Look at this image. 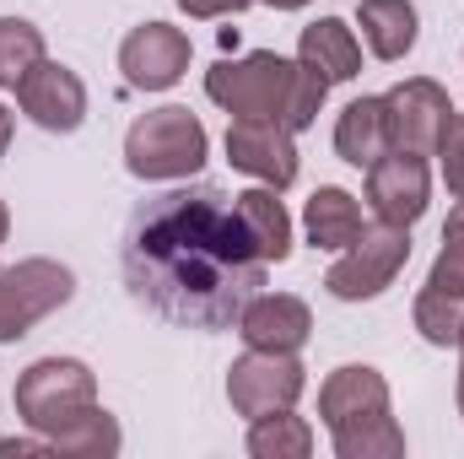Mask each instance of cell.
Masks as SVG:
<instances>
[{"label": "cell", "mask_w": 464, "mask_h": 459, "mask_svg": "<svg viewBox=\"0 0 464 459\" xmlns=\"http://www.w3.org/2000/svg\"><path fill=\"white\" fill-rule=\"evenodd\" d=\"M130 298L179 330H232L265 287V259L217 184H184L130 211L119 243Z\"/></svg>", "instance_id": "obj_1"}, {"label": "cell", "mask_w": 464, "mask_h": 459, "mask_svg": "<svg viewBox=\"0 0 464 459\" xmlns=\"http://www.w3.org/2000/svg\"><path fill=\"white\" fill-rule=\"evenodd\" d=\"M206 98L232 119H281L292 135H303L324 109L330 82L276 49H254L237 60H217L206 71Z\"/></svg>", "instance_id": "obj_2"}, {"label": "cell", "mask_w": 464, "mask_h": 459, "mask_svg": "<svg viewBox=\"0 0 464 459\" xmlns=\"http://www.w3.org/2000/svg\"><path fill=\"white\" fill-rule=\"evenodd\" d=\"M319 416L341 459H400L405 427L394 422L389 378L367 362H346L319 384Z\"/></svg>", "instance_id": "obj_3"}, {"label": "cell", "mask_w": 464, "mask_h": 459, "mask_svg": "<svg viewBox=\"0 0 464 459\" xmlns=\"http://www.w3.org/2000/svg\"><path fill=\"white\" fill-rule=\"evenodd\" d=\"M211 157V135L200 114L168 103V109H151L124 130V168L146 184H179V179H195Z\"/></svg>", "instance_id": "obj_4"}, {"label": "cell", "mask_w": 464, "mask_h": 459, "mask_svg": "<svg viewBox=\"0 0 464 459\" xmlns=\"http://www.w3.org/2000/svg\"><path fill=\"white\" fill-rule=\"evenodd\" d=\"M11 400H16L22 427L49 444V438H60L71 422H82L98 405V373L82 356H38L33 367L16 373Z\"/></svg>", "instance_id": "obj_5"}, {"label": "cell", "mask_w": 464, "mask_h": 459, "mask_svg": "<svg viewBox=\"0 0 464 459\" xmlns=\"http://www.w3.org/2000/svg\"><path fill=\"white\" fill-rule=\"evenodd\" d=\"M405 265H411V228L378 222V228H362L346 249H341V259L330 265L324 287H330V298H341V303H372V298H383V292L400 281Z\"/></svg>", "instance_id": "obj_6"}, {"label": "cell", "mask_w": 464, "mask_h": 459, "mask_svg": "<svg viewBox=\"0 0 464 459\" xmlns=\"http://www.w3.org/2000/svg\"><path fill=\"white\" fill-rule=\"evenodd\" d=\"M76 298V270L60 259H16L0 265V346L22 341L38 319L65 308Z\"/></svg>", "instance_id": "obj_7"}, {"label": "cell", "mask_w": 464, "mask_h": 459, "mask_svg": "<svg viewBox=\"0 0 464 459\" xmlns=\"http://www.w3.org/2000/svg\"><path fill=\"white\" fill-rule=\"evenodd\" d=\"M308 389V367L297 362V351H243L227 367V400L243 422L270 416V411H292Z\"/></svg>", "instance_id": "obj_8"}, {"label": "cell", "mask_w": 464, "mask_h": 459, "mask_svg": "<svg viewBox=\"0 0 464 459\" xmlns=\"http://www.w3.org/2000/svg\"><path fill=\"white\" fill-rule=\"evenodd\" d=\"M383 114H389V151L432 157L443 130H449V119H454V98L432 76H411V82L383 93Z\"/></svg>", "instance_id": "obj_9"}, {"label": "cell", "mask_w": 464, "mask_h": 459, "mask_svg": "<svg viewBox=\"0 0 464 459\" xmlns=\"http://www.w3.org/2000/svg\"><path fill=\"white\" fill-rule=\"evenodd\" d=\"M189 54L195 49H189L184 27H173V22H140L119 44V71H124V82L135 93H168V87L184 82Z\"/></svg>", "instance_id": "obj_10"}, {"label": "cell", "mask_w": 464, "mask_h": 459, "mask_svg": "<svg viewBox=\"0 0 464 459\" xmlns=\"http://www.w3.org/2000/svg\"><path fill=\"white\" fill-rule=\"evenodd\" d=\"M367 206L378 222L416 228L432 206V168L421 151H383L367 168Z\"/></svg>", "instance_id": "obj_11"}, {"label": "cell", "mask_w": 464, "mask_h": 459, "mask_svg": "<svg viewBox=\"0 0 464 459\" xmlns=\"http://www.w3.org/2000/svg\"><path fill=\"white\" fill-rule=\"evenodd\" d=\"M227 162L254 184L292 190L297 184V135L281 119H232L227 124Z\"/></svg>", "instance_id": "obj_12"}, {"label": "cell", "mask_w": 464, "mask_h": 459, "mask_svg": "<svg viewBox=\"0 0 464 459\" xmlns=\"http://www.w3.org/2000/svg\"><path fill=\"white\" fill-rule=\"evenodd\" d=\"M16 109L33 119L38 130H49V135H71V130H82V119H87V82L71 71V65H60V60H38L22 82H16Z\"/></svg>", "instance_id": "obj_13"}, {"label": "cell", "mask_w": 464, "mask_h": 459, "mask_svg": "<svg viewBox=\"0 0 464 459\" xmlns=\"http://www.w3.org/2000/svg\"><path fill=\"white\" fill-rule=\"evenodd\" d=\"M237 336H243V346H254V351H303L308 336H314V314H308L303 298L265 292L259 287L243 303V314H237Z\"/></svg>", "instance_id": "obj_14"}, {"label": "cell", "mask_w": 464, "mask_h": 459, "mask_svg": "<svg viewBox=\"0 0 464 459\" xmlns=\"http://www.w3.org/2000/svg\"><path fill=\"white\" fill-rule=\"evenodd\" d=\"M297 65H308L330 87L335 82H356L362 76V38L351 33V22H341V16H319L297 38Z\"/></svg>", "instance_id": "obj_15"}, {"label": "cell", "mask_w": 464, "mask_h": 459, "mask_svg": "<svg viewBox=\"0 0 464 459\" xmlns=\"http://www.w3.org/2000/svg\"><path fill=\"white\" fill-rule=\"evenodd\" d=\"M356 27H362L367 54L383 60V65H400L416 49V38H421V16H416L411 0H362L356 5Z\"/></svg>", "instance_id": "obj_16"}, {"label": "cell", "mask_w": 464, "mask_h": 459, "mask_svg": "<svg viewBox=\"0 0 464 459\" xmlns=\"http://www.w3.org/2000/svg\"><path fill=\"white\" fill-rule=\"evenodd\" d=\"M232 206H237V217H243V228H248V238H254V249H259L265 265L292 259V217L281 206V190L254 184V190H237Z\"/></svg>", "instance_id": "obj_17"}, {"label": "cell", "mask_w": 464, "mask_h": 459, "mask_svg": "<svg viewBox=\"0 0 464 459\" xmlns=\"http://www.w3.org/2000/svg\"><path fill=\"white\" fill-rule=\"evenodd\" d=\"M383 151H389V114H383V98H351L346 109H341V119H335V157L367 173Z\"/></svg>", "instance_id": "obj_18"}, {"label": "cell", "mask_w": 464, "mask_h": 459, "mask_svg": "<svg viewBox=\"0 0 464 459\" xmlns=\"http://www.w3.org/2000/svg\"><path fill=\"white\" fill-rule=\"evenodd\" d=\"M362 228H367V222H362V206H356V195L341 190V184L314 190L308 206H303V232H308V243H314L319 254H341Z\"/></svg>", "instance_id": "obj_19"}, {"label": "cell", "mask_w": 464, "mask_h": 459, "mask_svg": "<svg viewBox=\"0 0 464 459\" xmlns=\"http://www.w3.org/2000/svg\"><path fill=\"white\" fill-rule=\"evenodd\" d=\"M243 449L254 459H308L314 454V427H308V416L270 411V416H254L248 422Z\"/></svg>", "instance_id": "obj_20"}, {"label": "cell", "mask_w": 464, "mask_h": 459, "mask_svg": "<svg viewBox=\"0 0 464 459\" xmlns=\"http://www.w3.org/2000/svg\"><path fill=\"white\" fill-rule=\"evenodd\" d=\"M411 319H416V330H421V341L427 346H459V336H464V292L421 287Z\"/></svg>", "instance_id": "obj_21"}, {"label": "cell", "mask_w": 464, "mask_h": 459, "mask_svg": "<svg viewBox=\"0 0 464 459\" xmlns=\"http://www.w3.org/2000/svg\"><path fill=\"white\" fill-rule=\"evenodd\" d=\"M44 27L27 16H0V93H16V82L44 60Z\"/></svg>", "instance_id": "obj_22"}, {"label": "cell", "mask_w": 464, "mask_h": 459, "mask_svg": "<svg viewBox=\"0 0 464 459\" xmlns=\"http://www.w3.org/2000/svg\"><path fill=\"white\" fill-rule=\"evenodd\" d=\"M119 444H124V433H119L114 411H103V405H92L82 422H71L60 438H49V449L54 454H71V459H109L119 454Z\"/></svg>", "instance_id": "obj_23"}, {"label": "cell", "mask_w": 464, "mask_h": 459, "mask_svg": "<svg viewBox=\"0 0 464 459\" xmlns=\"http://www.w3.org/2000/svg\"><path fill=\"white\" fill-rule=\"evenodd\" d=\"M427 287L464 292V200L449 211V222H443V249H438V259H432V276H427Z\"/></svg>", "instance_id": "obj_24"}, {"label": "cell", "mask_w": 464, "mask_h": 459, "mask_svg": "<svg viewBox=\"0 0 464 459\" xmlns=\"http://www.w3.org/2000/svg\"><path fill=\"white\" fill-rule=\"evenodd\" d=\"M438 168H443V184H449V195L464 200V114L449 119V130H443V141H438Z\"/></svg>", "instance_id": "obj_25"}, {"label": "cell", "mask_w": 464, "mask_h": 459, "mask_svg": "<svg viewBox=\"0 0 464 459\" xmlns=\"http://www.w3.org/2000/svg\"><path fill=\"white\" fill-rule=\"evenodd\" d=\"M254 0H179V11L184 16H195V22H217V16H237V11H248Z\"/></svg>", "instance_id": "obj_26"}, {"label": "cell", "mask_w": 464, "mask_h": 459, "mask_svg": "<svg viewBox=\"0 0 464 459\" xmlns=\"http://www.w3.org/2000/svg\"><path fill=\"white\" fill-rule=\"evenodd\" d=\"M270 11H303V5H314V0H265Z\"/></svg>", "instance_id": "obj_27"}, {"label": "cell", "mask_w": 464, "mask_h": 459, "mask_svg": "<svg viewBox=\"0 0 464 459\" xmlns=\"http://www.w3.org/2000/svg\"><path fill=\"white\" fill-rule=\"evenodd\" d=\"M5 146H11V114L0 109V157H5Z\"/></svg>", "instance_id": "obj_28"}, {"label": "cell", "mask_w": 464, "mask_h": 459, "mask_svg": "<svg viewBox=\"0 0 464 459\" xmlns=\"http://www.w3.org/2000/svg\"><path fill=\"white\" fill-rule=\"evenodd\" d=\"M459 416H464V336H459Z\"/></svg>", "instance_id": "obj_29"}, {"label": "cell", "mask_w": 464, "mask_h": 459, "mask_svg": "<svg viewBox=\"0 0 464 459\" xmlns=\"http://www.w3.org/2000/svg\"><path fill=\"white\" fill-rule=\"evenodd\" d=\"M5 232H11V211H5V200H0V243H5Z\"/></svg>", "instance_id": "obj_30"}]
</instances>
